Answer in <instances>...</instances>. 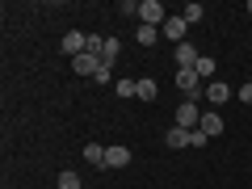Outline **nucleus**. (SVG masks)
<instances>
[{"instance_id":"nucleus-1","label":"nucleus","mask_w":252,"mask_h":189,"mask_svg":"<svg viewBox=\"0 0 252 189\" xmlns=\"http://www.w3.org/2000/svg\"><path fill=\"white\" fill-rule=\"evenodd\" d=\"M177 126H181V130H198V126H202L198 101H181V105H177Z\"/></svg>"},{"instance_id":"nucleus-2","label":"nucleus","mask_w":252,"mask_h":189,"mask_svg":"<svg viewBox=\"0 0 252 189\" xmlns=\"http://www.w3.org/2000/svg\"><path fill=\"white\" fill-rule=\"evenodd\" d=\"M177 89H181V93H185V97H189V101L198 97V93H206V89H202V76H198V72H193V67H177Z\"/></svg>"},{"instance_id":"nucleus-3","label":"nucleus","mask_w":252,"mask_h":189,"mask_svg":"<svg viewBox=\"0 0 252 189\" xmlns=\"http://www.w3.org/2000/svg\"><path fill=\"white\" fill-rule=\"evenodd\" d=\"M160 34L164 38H172V42H185V34H189V21L185 17H181V13H168V21H164V26H160Z\"/></svg>"},{"instance_id":"nucleus-4","label":"nucleus","mask_w":252,"mask_h":189,"mask_svg":"<svg viewBox=\"0 0 252 189\" xmlns=\"http://www.w3.org/2000/svg\"><path fill=\"white\" fill-rule=\"evenodd\" d=\"M139 17H143V26H156V30H160L164 21H168V13H164L160 0H143V4H139Z\"/></svg>"},{"instance_id":"nucleus-5","label":"nucleus","mask_w":252,"mask_h":189,"mask_svg":"<svg viewBox=\"0 0 252 189\" xmlns=\"http://www.w3.org/2000/svg\"><path fill=\"white\" fill-rule=\"evenodd\" d=\"M59 46H63V55H72V59H76V55H84V51H89V34H80V30H67Z\"/></svg>"},{"instance_id":"nucleus-6","label":"nucleus","mask_w":252,"mask_h":189,"mask_svg":"<svg viewBox=\"0 0 252 189\" xmlns=\"http://www.w3.org/2000/svg\"><path fill=\"white\" fill-rule=\"evenodd\" d=\"M72 67H76V76H97L101 72V55L97 51H84V55L72 59Z\"/></svg>"},{"instance_id":"nucleus-7","label":"nucleus","mask_w":252,"mask_h":189,"mask_svg":"<svg viewBox=\"0 0 252 189\" xmlns=\"http://www.w3.org/2000/svg\"><path fill=\"white\" fill-rule=\"evenodd\" d=\"M105 168H130V147H105Z\"/></svg>"},{"instance_id":"nucleus-8","label":"nucleus","mask_w":252,"mask_h":189,"mask_svg":"<svg viewBox=\"0 0 252 189\" xmlns=\"http://www.w3.org/2000/svg\"><path fill=\"white\" fill-rule=\"evenodd\" d=\"M206 101L210 105H223V101H231V89H227L223 80H210L206 84Z\"/></svg>"},{"instance_id":"nucleus-9","label":"nucleus","mask_w":252,"mask_h":189,"mask_svg":"<svg viewBox=\"0 0 252 189\" xmlns=\"http://www.w3.org/2000/svg\"><path fill=\"white\" fill-rule=\"evenodd\" d=\"M198 59H202L198 46H189V42H181V46H177V67H198Z\"/></svg>"},{"instance_id":"nucleus-10","label":"nucleus","mask_w":252,"mask_h":189,"mask_svg":"<svg viewBox=\"0 0 252 189\" xmlns=\"http://www.w3.org/2000/svg\"><path fill=\"white\" fill-rule=\"evenodd\" d=\"M198 130H202V135H206V139L223 135V118H219V114H202V126H198Z\"/></svg>"},{"instance_id":"nucleus-11","label":"nucleus","mask_w":252,"mask_h":189,"mask_svg":"<svg viewBox=\"0 0 252 189\" xmlns=\"http://www.w3.org/2000/svg\"><path fill=\"white\" fill-rule=\"evenodd\" d=\"M84 160H89L93 168H105V147H101V143H89V147H84Z\"/></svg>"},{"instance_id":"nucleus-12","label":"nucleus","mask_w":252,"mask_h":189,"mask_svg":"<svg viewBox=\"0 0 252 189\" xmlns=\"http://www.w3.org/2000/svg\"><path fill=\"white\" fill-rule=\"evenodd\" d=\"M135 97H139V101H156V97H160L156 80H139V84H135Z\"/></svg>"},{"instance_id":"nucleus-13","label":"nucleus","mask_w":252,"mask_h":189,"mask_svg":"<svg viewBox=\"0 0 252 189\" xmlns=\"http://www.w3.org/2000/svg\"><path fill=\"white\" fill-rule=\"evenodd\" d=\"M164 143H168V147H189V130H181V126H172L168 135H164Z\"/></svg>"},{"instance_id":"nucleus-14","label":"nucleus","mask_w":252,"mask_h":189,"mask_svg":"<svg viewBox=\"0 0 252 189\" xmlns=\"http://www.w3.org/2000/svg\"><path fill=\"white\" fill-rule=\"evenodd\" d=\"M193 72H198L202 80L210 84V80H215V59H210V55H202V59H198V67H193Z\"/></svg>"},{"instance_id":"nucleus-15","label":"nucleus","mask_w":252,"mask_h":189,"mask_svg":"<svg viewBox=\"0 0 252 189\" xmlns=\"http://www.w3.org/2000/svg\"><path fill=\"white\" fill-rule=\"evenodd\" d=\"M181 17H185L189 26H193V21H202V17H206V9H202L198 0H193V4H185V9H181Z\"/></svg>"},{"instance_id":"nucleus-16","label":"nucleus","mask_w":252,"mask_h":189,"mask_svg":"<svg viewBox=\"0 0 252 189\" xmlns=\"http://www.w3.org/2000/svg\"><path fill=\"white\" fill-rule=\"evenodd\" d=\"M156 38H160V30H156V26H143V21H139V46H152Z\"/></svg>"},{"instance_id":"nucleus-17","label":"nucleus","mask_w":252,"mask_h":189,"mask_svg":"<svg viewBox=\"0 0 252 189\" xmlns=\"http://www.w3.org/2000/svg\"><path fill=\"white\" fill-rule=\"evenodd\" d=\"M59 189H84L76 172H59Z\"/></svg>"},{"instance_id":"nucleus-18","label":"nucleus","mask_w":252,"mask_h":189,"mask_svg":"<svg viewBox=\"0 0 252 189\" xmlns=\"http://www.w3.org/2000/svg\"><path fill=\"white\" fill-rule=\"evenodd\" d=\"M118 59V38H105V51H101V63H114Z\"/></svg>"},{"instance_id":"nucleus-19","label":"nucleus","mask_w":252,"mask_h":189,"mask_svg":"<svg viewBox=\"0 0 252 189\" xmlns=\"http://www.w3.org/2000/svg\"><path fill=\"white\" fill-rule=\"evenodd\" d=\"M135 84H139V80H118L114 89H118V97H135Z\"/></svg>"},{"instance_id":"nucleus-20","label":"nucleus","mask_w":252,"mask_h":189,"mask_svg":"<svg viewBox=\"0 0 252 189\" xmlns=\"http://www.w3.org/2000/svg\"><path fill=\"white\" fill-rule=\"evenodd\" d=\"M89 51L101 55V51H105V38H101V34H89Z\"/></svg>"},{"instance_id":"nucleus-21","label":"nucleus","mask_w":252,"mask_h":189,"mask_svg":"<svg viewBox=\"0 0 252 189\" xmlns=\"http://www.w3.org/2000/svg\"><path fill=\"white\" fill-rule=\"evenodd\" d=\"M189 147H206V135L202 130H189Z\"/></svg>"},{"instance_id":"nucleus-22","label":"nucleus","mask_w":252,"mask_h":189,"mask_svg":"<svg viewBox=\"0 0 252 189\" xmlns=\"http://www.w3.org/2000/svg\"><path fill=\"white\" fill-rule=\"evenodd\" d=\"M240 101H248V105H252V80H248V84L240 89Z\"/></svg>"},{"instance_id":"nucleus-23","label":"nucleus","mask_w":252,"mask_h":189,"mask_svg":"<svg viewBox=\"0 0 252 189\" xmlns=\"http://www.w3.org/2000/svg\"><path fill=\"white\" fill-rule=\"evenodd\" d=\"M248 13H252V0H248Z\"/></svg>"}]
</instances>
